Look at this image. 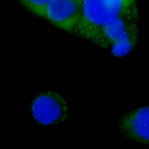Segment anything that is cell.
Wrapping results in <instances>:
<instances>
[{
  "instance_id": "obj_1",
  "label": "cell",
  "mask_w": 149,
  "mask_h": 149,
  "mask_svg": "<svg viewBox=\"0 0 149 149\" xmlns=\"http://www.w3.org/2000/svg\"><path fill=\"white\" fill-rule=\"evenodd\" d=\"M76 36L118 57L128 55L139 39L136 0H80Z\"/></svg>"
},
{
  "instance_id": "obj_2",
  "label": "cell",
  "mask_w": 149,
  "mask_h": 149,
  "mask_svg": "<svg viewBox=\"0 0 149 149\" xmlns=\"http://www.w3.org/2000/svg\"><path fill=\"white\" fill-rule=\"evenodd\" d=\"M29 108L33 120L42 127L64 123L71 113L68 98L54 90L44 91L34 95L29 101Z\"/></svg>"
},
{
  "instance_id": "obj_3",
  "label": "cell",
  "mask_w": 149,
  "mask_h": 149,
  "mask_svg": "<svg viewBox=\"0 0 149 149\" xmlns=\"http://www.w3.org/2000/svg\"><path fill=\"white\" fill-rule=\"evenodd\" d=\"M115 130L121 138L141 144L148 143V107L121 112L115 120Z\"/></svg>"
},
{
  "instance_id": "obj_4",
  "label": "cell",
  "mask_w": 149,
  "mask_h": 149,
  "mask_svg": "<svg viewBox=\"0 0 149 149\" xmlns=\"http://www.w3.org/2000/svg\"><path fill=\"white\" fill-rule=\"evenodd\" d=\"M80 9V0H51L45 8L43 19L56 27L76 35Z\"/></svg>"
},
{
  "instance_id": "obj_5",
  "label": "cell",
  "mask_w": 149,
  "mask_h": 149,
  "mask_svg": "<svg viewBox=\"0 0 149 149\" xmlns=\"http://www.w3.org/2000/svg\"><path fill=\"white\" fill-rule=\"evenodd\" d=\"M31 13L43 19L45 8L51 0H19Z\"/></svg>"
}]
</instances>
